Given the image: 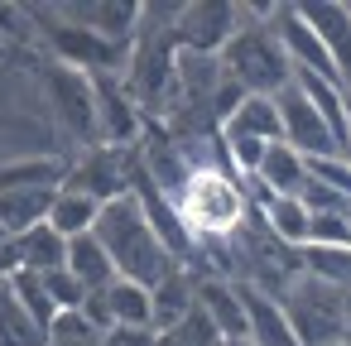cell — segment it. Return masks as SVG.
I'll return each instance as SVG.
<instances>
[{
  "instance_id": "obj_25",
  "label": "cell",
  "mask_w": 351,
  "mask_h": 346,
  "mask_svg": "<svg viewBox=\"0 0 351 346\" xmlns=\"http://www.w3.org/2000/svg\"><path fill=\"white\" fill-rule=\"evenodd\" d=\"M44 341H58V346H92V341H97V327L82 317V308H77V312H58V317L49 322Z\"/></svg>"
},
{
  "instance_id": "obj_8",
  "label": "cell",
  "mask_w": 351,
  "mask_h": 346,
  "mask_svg": "<svg viewBox=\"0 0 351 346\" xmlns=\"http://www.w3.org/2000/svg\"><path fill=\"white\" fill-rule=\"evenodd\" d=\"M63 25H77L106 44H121L130 49L135 29H140V0H58V5H49Z\"/></svg>"
},
{
  "instance_id": "obj_27",
  "label": "cell",
  "mask_w": 351,
  "mask_h": 346,
  "mask_svg": "<svg viewBox=\"0 0 351 346\" xmlns=\"http://www.w3.org/2000/svg\"><path fill=\"white\" fill-rule=\"evenodd\" d=\"M169 336H173L178 346H226V341L217 336V327H212V322H207L197 308H193V312H188V317H183V322H178Z\"/></svg>"
},
{
  "instance_id": "obj_30",
  "label": "cell",
  "mask_w": 351,
  "mask_h": 346,
  "mask_svg": "<svg viewBox=\"0 0 351 346\" xmlns=\"http://www.w3.org/2000/svg\"><path fill=\"white\" fill-rule=\"evenodd\" d=\"M341 312H346V341H351V288L341 293Z\"/></svg>"
},
{
  "instance_id": "obj_22",
  "label": "cell",
  "mask_w": 351,
  "mask_h": 346,
  "mask_svg": "<svg viewBox=\"0 0 351 346\" xmlns=\"http://www.w3.org/2000/svg\"><path fill=\"white\" fill-rule=\"evenodd\" d=\"M298 260H303V274H313V279H322V284H332V288H351V250H317V245H303L298 250Z\"/></svg>"
},
{
  "instance_id": "obj_33",
  "label": "cell",
  "mask_w": 351,
  "mask_h": 346,
  "mask_svg": "<svg viewBox=\"0 0 351 346\" xmlns=\"http://www.w3.org/2000/svg\"><path fill=\"white\" fill-rule=\"evenodd\" d=\"M341 346H351V341H341Z\"/></svg>"
},
{
  "instance_id": "obj_14",
  "label": "cell",
  "mask_w": 351,
  "mask_h": 346,
  "mask_svg": "<svg viewBox=\"0 0 351 346\" xmlns=\"http://www.w3.org/2000/svg\"><path fill=\"white\" fill-rule=\"evenodd\" d=\"M68 154H29L0 164V193H34V188H63Z\"/></svg>"
},
{
  "instance_id": "obj_2",
  "label": "cell",
  "mask_w": 351,
  "mask_h": 346,
  "mask_svg": "<svg viewBox=\"0 0 351 346\" xmlns=\"http://www.w3.org/2000/svg\"><path fill=\"white\" fill-rule=\"evenodd\" d=\"M183 221V231L197 240H226L241 231V221L250 217V202H245V183L231 178V173H193L188 188L169 202Z\"/></svg>"
},
{
  "instance_id": "obj_11",
  "label": "cell",
  "mask_w": 351,
  "mask_h": 346,
  "mask_svg": "<svg viewBox=\"0 0 351 346\" xmlns=\"http://www.w3.org/2000/svg\"><path fill=\"white\" fill-rule=\"evenodd\" d=\"M193 308L217 327L221 341H245V303L236 279H193Z\"/></svg>"
},
{
  "instance_id": "obj_3",
  "label": "cell",
  "mask_w": 351,
  "mask_h": 346,
  "mask_svg": "<svg viewBox=\"0 0 351 346\" xmlns=\"http://www.w3.org/2000/svg\"><path fill=\"white\" fill-rule=\"evenodd\" d=\"M217 63H221V73H226L245 97H279V92L293 82V68H289V58L279 53V44H274V34L265 29V20L236 29L231 44L217 53Z\"/></svg>"
},
{
  "instance_id": "obj_32",
  "label": "cell",
  "mask_w": 351,
  "mask_h": 346,
  "mask_svg": "<svg viewBox=\"0 0 351 346\" xmlns=\"http://www.w3.org/2000/svg\"><path fill=\"white\" fill-rule=\"evenodd\" d=\"M346 221H351V212H346Z\"/></svg>"
},
{
  "instance_id": "obj_31",
  "label": "cell",
  "mask_w": 351,
  "mask_h": 346,
  "mask_svg": "<svg viewBox=\"0 0 351 346\" xmlns=\"http://www.w3.org/2000/svg\"><path fill=\"white\" fill-rule=\"evenodd\" d=\"M226 346H250V341H226Z\"/></svg>"
},
{
  "instance_id": "obj_18",
  "label": "cell",
  "mask_w": 351,
  "mask_h": 346,
  "mask_svg": "<svg viewBox=\"0 0 351 346\" xmlns=\"http://www.w3.org/2000/svg\"><path fill=\"white\" fill-rule=\"evenodd\" d=\"M97 212H101V202H92V197H82V193H73V188H58L53 202H49L44 226H53L63 240H73V236H87V231L97 226Z\"/></svg>"
},
{
  "instance_id": "obj_19",
  "label": "cell",
  "mask_w": 351,
  "mask_h": 346,
  "mask_svg": "<svg viewBox=\"0 0 351 346\" xmlns=\"http://www.w3.org/2000/svg\"><path fill=\"white\" fill-rule=\"evenodd\" d=\"M58 188H34V193H0V231L10 240L25 236L29 226H39L49 217V202H53Z\"/></svg>"
},
{
  "instance_id": "obj_15",
  "label": "cell",
  "mask_w": 351,
  "mask_h": 346,
  "mask_svg": "<svg viewBox=\"0 0 351 346\" xmlns=\"http://www.w3.org/2000/svg\"><path fill=\"white\" fill-rule=\"evenodd\" d=\"M63 269H68V274H73V279H77L87 293H106V288L116 284V269H111V260H106V250L97 245V236H92V231L68 240Z\"/></svg>"
},
{
  "instance_id": "obj_9",
  "label": "cell",
  "mask_w": 351,
  "mask_h": 346,
  "mask_svg": "<svg viewBox=\"0 0 351 346\" xmlns=\"http://www.w3.org/2000/svg\"><path fill=\"white\" fill-rule=\"evenodd\" d=\"M274 111H279V140L303 154V159H327V154H341V145L332 140V130L322 125V116L308 106V97L289 82L279 97H274Z\"/></svg>"
},
{
  "instance_id": "obj_20",
  "label": "cell",
  "mask_w": 351,
  "mask_h": 346,
  "mask_svg": "<svg viewBox=\"0 0 351 346\" xmlns=\"http://www.w3.org/2000/svg\"><path fill=\"white\" fill-rule=\"evenodd\" d=\"M5 293H10V303L25 312V322H29L39 336H44V332H49V322L58 317V308L49 303V293H44V284H39V274H25V269H20V274H10V279H5Z\"/></svg>"
},
{
  "instance_id": "obj_10",
  "label": "cell",
  "mask_w": 351,
  "mask_h": 346,
  "mask_svg": "<svg viewBox=\"0 0 351 346\" xmlns=\"http://www.w3.org/2000/svg\"><path fill=\"white\" fill-rule=\"evenodd\" d=\"M293 10L327 49V58L341 77V92H351V5H341V0H298Z\"/></svg>"
},
{
  "instance_id": "obj_1",
  "label": "cell",
  "mask_w": 351,
  "mask_h": 346,
  "mask_svg": "<svg viewBox=\"0 0 351 346\" xmlns=\"http://www.w3.org/2000/svg\"><path fill=\"white\" fill-rule=\"evenodd\" d=\"M92 236H97V245L106 250L116 279H130V284L154 288V284L173 269V260H169V250L159 245V236L149 231V221H145L135 193H121V197L101 202Z\"/></svg>"
},
{
  "instance_id": "obj_12",
  "label": "cell",
  "mask_w": 351,
  "mask_h": 346,
  "mask_svg": "<svg viewBox=\"0 0 351 346\" xmlns=\"http://www.w3.org/2000/svg\"><path fill=\"white\" fill-rule=\"evenodd\" d=\"M188 312H193V274H188L183 264H173V269L149 288V327L164 336V332H173Z\"/></svg>"
},
{
  "instance_id": "obj_16",
  "label": "cell",
  "mask_w": 351,
  "mask_h": 346,
  "mask_svg": "<svg viewBox=\"0 0 351 346\" xmlns=\"http://www.w3.org/2000/svg\"><path fill=\"white\" fill-rule=\"evenodd\" d=\"M15 255H20V269L25 274H49V269H63V255H68V240L53 231V226H29L25 236H15Z\"/></svg>"
},
{
  "instance_id": "obj_5",
  "label": "cell",
  "mask_w": 351,
  "mask_h": 346,
  "mask_svg": "<svg viewBox=\"0 0 351 346\" xmlns=\"http://www.w3.org/2000/svg\"><path fill=\"white\" fill-rule=\"evenodd\" d=\"M269 5H231V0H183L178 15H173V44L183 53H202L217 58L236 29L265 20Z\"/></svg>"
},
{
  "instance_id": "obj_4",
  "label": "cell",
  "mask_w": 351,
  "mask_h": 346,
  "mask_svg": "<svg viewBox=\"0 0 351 346\" xmlns=\"http://www.w3.org/2000/svg\"><path fill=\"white\" fill-rule=\"evenodd\" d=\"M279 312L293 332L298 346H341L346 341V312H341V288L313 279V274H298L279 298Z\"/></svg>"
},
{
  "instance_id": "obj_26",
  "label": "cell",
  "mask_w": 351,
  "mask_h": 346,
  "mask_svg": "<svg viewBox=\"0 0 351 346\" xmlns=\"http://www.w3.org/2000/svg\"><path fill=\"white\" fill-rule=\"evenodd\" d=\"M303 173L337 188L341 197H351V159L346 154H327V159H303Z\"/></svg>"
},
{
  "instance_id": "obj_13",
  "label": "cell",
  "mask_w": 351,
  "mask_h": 346,
  "mask_svg": "<svg viewBox=\"0 0 351 346\" xmlns=\"http://www.w3.org/2000/svg\"><path fill=\"white\" fill-rule=\"evenodd\" d=\"M303 154H293L284 140H274V145H265V154H260V169L245 178V183H255V188H265L269 197H298V188H303Z\"/></svg>"
},
{
  "instance_id": "obj_7",
  "label": "cell",
  "mask_w": 351,
  "mask_h": 346,
  "mask_svg": "<svg viewBox=\"0 0 351 346\" xmlns=\"http://www.w3.org/2000/svg\"><path fill=\"white\" fill-rule=\"evenodd\" d=\"M92 106H97V145L135 149L145 135V116L130 101L121 73H92Z\"/></svg>"
},
{
  "instance_id": "obj_21",
  "label": "cell",
  "mask_w": 351,
  "mask_h": 346,
  "mask_svg": "<svg viewBox=\"0 0 351 346\" xmlns=\"http://www.w3.org/2000/svg\"><path fill=\"white\" fill-rule=\"evenodd\" d=\"M106 312H111V327H149V288L145 284H130V279H116L106 293H101Z\"/></svg>"
},
{
  "instance_id": "obj_6",
  "label": "cell",
  "mask_w": 351,
  "mask_h": 346,
  "mask_svg": "<svg viewBox=\"0 0 351 346\" xmlns=\"http://www.w3.org/2000/svg\"><path fill=\"white\" fill-rule=\"evenodd\" d=\"M130 178H135V149L92 145V149H77V154L68 159L63 188L92 197V202H111V197L130 193Z\"/></svg>"
},
{
  "instance_id": "obj_28",
  "label": "cell",
  "mask_w": 351,
  "mask_h": 346,
  "mask_svg": "<svg viewBox=\"0 0 351 346\" xmlns=\"http://www.w3.org/2000/svg\"><path fill=\"white\" fill-rule=\"evenodd\" d=\"M159 332L154 327H106L97 336V346H154Z\"/></svg>"
},
{
  "instance_id": "obj_17",
  "label": "cell",
  "mask_w": 351,
  "mask_h": 346,
  "mask_svg": "<svg viewBox=\"0 0 351 346\" xmlns=\"http://www.w3.org/2000/svg\"><path fill=\"white\" fill-rule=\"evenodd\" d=\"M217 135H245V140L274 145V140H279V111H274V97H245Z\"/></svg>"
},
{
  "instance_id": "obj_29",
  "label": "cell",
  "mask_w": 351,
  "mask_h": 346,
  "mask_svg": "<svg viewBox=\"0 0 351 346\" xmlns=\"http://www.w3.org/2000/svg\"><path fill=\"white\" fill-rule=\"evenodd\" d=\"M10 274H20V255H15V240H0V284Z\"/></svg>"
},
{
  "instance_id": "obj_23",
  "label": "cell",
  "mask_w": 351,
  "mask_h": 346,
  "mask_svg": "<svg viewBox=\"0 0 351 346\" xmlns=\"http://www.w3.org/2000/svg\"><path fill=\"white\" fill-rule=\"evenodd\" d=\"M351 212V207H346ZM346 212H322V217H308V236L303 245H317V250H351V221Z\"/></svg>"
},
{
  "instance_id": "obj_24",
  "label": "cell",
  "mask_w": 351,
  "mask_h": 346,
  "mask_svg": "<svg viewBox=\"0 0 351 346\" xmlns=\"http://www.w3.org/2000/svg\"><path fill=\"white\" fill-rule=\"evenodd\" d=\"M39 284H44V293H49V303H53L58 312H77V308L87 303V288H82L68 269H49V274H39Z\"/></svg>"
}]
</instances>
